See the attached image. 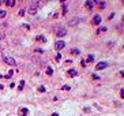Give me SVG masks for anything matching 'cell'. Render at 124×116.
I'll return each mask as SVG.
<instances>
[{"mask_svg": "<svg viewBox=\"0 0 124 116\" xmlns=\"http://www.w3.org/2000/svg\"><path fill=\"white\" fill-rule=\"evenodd\" d=\"M37 6H40V3H38V1H36L33 6H30V8L27 10V12H29V14H31V15H34L37 11H38V7H37Z\"/></svg>", "mask_w": 124, "mask_h": 116, "instance_id": "cell-1", "label": "cell"}, {"mask_svg": "<svg viewBox=\"0 0 124 116\" xmlns=\"http://www.w3.org/2000/svg\"><path fill=\"white\" fill-rule=\"evenodd\" d=\"M106 67H108V63L106 62H100L95 64V71H101V70L106 68Z\"/></svg>", "mask_w": 124, "mask_h": 116, "instance_id": "cell-2", "label": "cell"}, {"mask_svg": "<svg viewBox=\"0 0 124 116\" xmlns=\"http://www.w3.org/2000/svg\"><path fill=\"white\" fill-rule=\"evenodd\" d=\"M101 21H102L101 15H94V17H93V19H91V25L97 26V25H100V23H101Z\"/></svg>", "mask_w": 124, "mask_h": 116, "instance_id": "cell-3", "label": "cell"}, {"mask_svg": "<svg viewBox=\"0 0 124 116\" xmlns=\"http://www.w3.org/2000/svg\"><path fill=\"white\" fill-rule=\"evenodd\" d=\"M64 47H66V42H64L63 40H59L55 44V49H56V51H62Z\"/></svg>", "mask_w": 124, "mask_h": 116, "instance_id": "cell-4", "label": "cell"}, {"mask_svg": "<svg viewBox=\"0 0 124 116\" xmlns=\"http://www.w3.org/2000/svg\"><path fill=\"white\" fill-rule=\"evenodd\" d=\"M80 21H82V19H80L79 17H75V18H72V19H70L68 21V26H77Z\"/></svg>", "mask_w": 124, "mask_h": 116, "instance_id": "cell-5", "label": "cell"}, {"mask_svg": "<svg viewBox=\"0 0 124 116\" xmlns=\"http://www.w3.org/2000/svg\"><path fill=\"white\" fill-rule=\"evenodd\" d=\"M4 62L7 63V64H10V66H16V62H15L12 58H10V56H4Z\"/></svg>", "mask_w": 124, "mask_h": 116, "instance_id": "cell-6", "label": "cell"}, {"mask_svg": "<svg viewBox=\"0 0 124 116\" xmlns=\"http://www.w3.org/2000/svg\"><path fill=\"white\" fill-rule=\"evenodd\" d=\"M67 34V29H63V27H60V29L56 32V36L57 37H64Z\"/></svg>", "mask_w": 124, "mask_h": 116, "instance_id": "cell-7", "label": "cell"}, {"mask_svg": "<svg viewBox=\"0 0 124 116\" xmlns=\"http://www.w3.org/2000/svg\"><path fill=\"white\" fill-rule=\"evenodd\" d=\"M29 115V109L27 108H21L19 109V116H27Z\"/></svg>", "mask_w": 124, "mask_h": 116, "instance_id": "cell-8", "label": "cell"}, {"mask_svg": "<svg viewBox=\"0 0 124 116\" xmlns=\"http://www.w3.org/2000/svg\"><path fill=\"white\" fill-rule=\"evenodd\" d=\"M67 75H68V76H77L78 75V71L75 68H71V70L67 71Z\"/></svg>", "mask_w": 124, "mask_h": 116, "instance_id": "cell-9", "label": "cell"}, {"mask_svg": "<svg viewBox=\"0 0 124 116\" xmlns=\"http://www.w3.org/2000/svg\"><path fill=\"white\" fill-rule=\"evenodd\" d=\"M95 4H98L100 10H105L106 8V1H95Z\"/></svg>", "mask_w": 124, "mask_h": 116, "instance_id": "cell-10", "label": "cell"}, {"mask_svg": "<svg viewBox=\"0 0 124 116\" xmlns=\"http://www.w3.org/2000/svg\"><path fill=\"white\" fill-rule=\"evenodd\" d=\"M94 4H95V1H86V3H85V6H86V8H87V10H93Z\"/></svg>", "mask_w": 124, "mask_h": 116, "instance_id": "cell-11", "label": "cell"}, {"mask_svg": "<svg viewBox=\"0 0 124 116\" xmlns=\"http://www.w3.org/2000/svg\"><path fill=\"white\" fill-rule=\"evenodd\" d=\"M71 53H72L74 56H79L80 51H79V49H77V48H74V49H71Z\"/></svg>", "mask_w": 124, "mask_h": 116, "instance_id": "cell-12", "label": "cell"}, {"mask_svg": "<svg viewBox=\"0 0 124 116\" xmlns=\"http://www.w3.org/2000/svg\"><path fill=\"white\" fill-rule=\"evenodd\" d=\"M94 62V55H89L87 59H86V63H93Z\"/></svg>", "mask_w": 124, "mask_h": 116, "instance_id": "cell-13", "label": "cell"}, {"mask_svg": "<svg viewBox=\"0 0 124 116\" xmlns=\"http://www.w3.org/2000/svg\"><path fill=\"white\" fill-rule=\"evenodd\" d=\"M23 87H25V81H21V82H19V86H18V90L19 91H22L23 90Z\"/></svg>", "mask_w": 124, "mask_h": 116, "instance_id": "cell-14", "label": "cell"}, {"mask_svg": "<svg viewBox=\"0 0 124 116\" xmlns=\"http://www.w3.org/2000/svg\"><path fill=\"white\" fill-rule=\"evenodd\" d=\"M6 4H7L8 7H14V6H15V0H7Z\"/></svg>", "mask_w": 124, "mask_h": 116, "instance_id": "cell-15", "label": "cell"}, {"mask_svg": "<svg viewBox=\"0 0 124 116\" xmlns=\"http://www.w3.org/2000/svg\"><path fill=\"white\" fill-rule=\"evenodd\" d=\"M36 40L37 41H41V42H45V41H46V38H45V36H37Z\"/></svg>", "mask_w": 124, "mask_h": 116, "instance_id": "cell-16", "label": "cell"}, {"mask_svg": "<svg viewBox=\"0 0 124 116\" xmlns=\"http://www.w3.org/2000/svg\"><path fill=\"white\" fill-rule=\"evenodd\" d=\"M46 75H49V76L53 75V70H52V67H48L46 68Z\"/></svg>", "mask_w": 124, "mask_h": 116, "instance_id": "cell-17", "label": "cell"}, {"mask_svg": "<svg viewBox=\"0 0 124 116\" xmlns=\"http://www.w3.org/2000/svg\"><path fill=\"white\" fill-rule=\"evenodd\" d=\"M67 11H68L67 4H63V15H66V14H67Z\"/></svg>", "mask_w": 124, "mask_h": 116, "instance_id": "cell-18", "label": "cell"}, {"mask_svg": "<svg viewBox=\"0 0 124 116\" xmlns=\"http://www.w3.org/2000/svg\"><path fill=\"white\" fill-rule=\"evenodd\" d=\"M12 74H14V71H12V70H10V71H8V74H7L6 76H4V78H11Z\"/></svg>", "mask_w": 124, "mask_h": 116, "instance_id": "cell-19", "label": "cell"}, {"mask_svg": "<svg viewBox=\"0 0 124 116\" xmlns=\"http://www.w3.org/2000/svg\"><path fill=\"white\" fill-rule=\"evenodd\" d=\"M70 89H71V86H70V85H64V86L62 87V90H70Z\"/></svg>", "mask_w": 124, "mask_h": 116, "instance_id": "cell-20", "label": "cell"}, {"mask_svg": "<svg viewBox=\"0 0 124 116\" xmlns=\"http://www.w3.org/2000/svg\"><path fill=\"white\" fill-rule=\"evenodd\" d=\"M106 30H108V27L102 26V27H100V29H98V33H101V32H106Z\"/></svg>", "mask_w": 124, "mask_h": 116, "instance_id": "cell-21", "label": "cell"}, {"mask_svg": "<svg viewBox=\"0 0 124 116\" xmlns=\"http://www.w3.org/2000/svg\"><path fill=\"white\" fill-rule=\"evenodd\" d=\"M45 90H46V89H45V86H40V87H38V91H41V93H44Z\"/></svg>", "mask_w": 124, "mask_h": 116, "instance_id": "cell-22", "label": "cell"}, {"mask_svg": "<svg viewBox=\"0 0 124 116\" xmlns=\"http://www.w3.org/2000/svg\"><path fill=\"white\" fill-rule=\"evenodd\" d=\"M6 17V11H0V18H4Z\"/></svg>", "mask_w": 124, "mask_h": 116, "instance_id": "cell-23", "label": "cell"}, {"mask_svg": "<svg viewBox=\"0 0 124 116\" xmlns=\"http://www.w3.org/2000/svg\"><path fill=\"white\" fill-rule=\"evenodd\" d=\"M120 97L124 100V89H121V90H120Z\"/></svg>", "mask_w": 124, "mask_h": 116, "instance_id": "cell-24", "label": "cell"}, {"mask_svg": "<svg viewBox=\"0 0 124 116\" xmlns=\"http://www.w3.org/2000/svg\"><path fill=\"white\" fill-rule=\"evenodd\" d=\"M91 78H93V79H100V76L95 75V74H93V75H91Z\"/></svg>", "mask_w": 124, "mask_h": 116, "instance_id": "cell-25", "label": "cell"}, {"mask_svg": "<svg viewBox=\"0 0 124 116\" xmlns=\"http://www.w3.org/2000/svg\"><path fill=\"white\" fill-rule=\"evenodd\" d=\"M60 59H62V55H60V53H57V55H56V60H57V62H59Z\"/></svg>", "mask_w": 124, "mask_h": 116, "instance_id": "cell-26", "label": "cell"}, {"mask_svg": "<svg viewBox=\"0 0 124 116\" xmlns=\"http://www.w3.org/2000/svg\"><path fill=\"white\" fill-rule=\"evenodd\" d=\"M36 52H38V53H42V52H44V49H41V48H38V49H36Z\"/></svg>", "mask_w": 124, "mask_h": 116, "instance_id": "cell-27", "label": "cell"}, {"mask_svg": "<svg viewBox=\"0 0 124 116\" xmlns=\"http://www.w3.org/2000/svg\"><path fill=\"white\" fill-rule=\"evenodd\" d=\"M22 27H23V29H27V30L30 29V26H29V25H22Z\"/></svg>", "mask_w": 124, "mask_h": 116, "instance_id": "cell-28", "label": "cell"}, {"mask_svg": "<svg viewBox=\"0 0 124 116\" xmlns=\"http://www.w3.org/2000/svg\"><path fill=\"white\" fill-rule=\"evenodd\" d=\"M80 66H82V67H85V66H86V60H82V62H80Z\"/></svg>", "mask_w": 124, "mask_h": 116, "instance_id": "cell-29", "label": "cell"}, {"mask_svg": "<svg viewBox=\"0 0 124 116\" xmlns=\"http://www.w3.org/2000/svg\"><path fill=\"white\" fill-rule=\"evenodd\" d=\"M23 14H25V10H21V11H19V15H21V17H22Z\"/></svg>", "mask_w": 124, "mask_h": 116, "instance_id": "cell-30", "label": "cell"}, {"mask_svg": "<svg viewBox=\"0 0 124 116\" xmlns=\"http://www.w3.org/2000/svg\"><path fill=\"white\" fill-rule=\"evenodd\" d=\"M113 17H115V12H112V14H110V15H109V18H108V19H112V18H113Z\"/></svg>", "mask_w": 124, "mask_h": 116, "instance_id": "cell-31", "label": "cell"}, {"mask_svg": "<svg viewBox=\"0 0 124 116\" xmlns=\"http://www.w3.org/2000/svg\"><path fill=\"white\" fill-rule=\"evenodd\" d=\"M120 76H121V78H124V71H120Z\"/></svg>", "mask_w": 124, "mask_h": 116, "instance_id": "cell-32", "label": "cell"}, {"mask_svg": "<svg viewBox=\"0 0 124 116\" xmlns=\"http://www.w3.org/2000/svg\"><path fill=\"white\" fill-rule=\"evenodd\" d=\"M52 116H60V115H59L57 112H55V113H52Z\"/></svg>", "mask_w": 124, "mask_h": 116, "instance_id": "cell-33", "label": "cell"}, {"mask_svg": "<svg viewBox=\"0 0 124 116\" xmlns=\"http://www.w3.org/2000/svg\"><path fill=\"white\" fill-rule=\"evenodd\" d=\"M121 23H123V25H124V15H123V17H121Z\"/></svg>", "mask_w": 124, "mask_h": 116, "instance_id": "cell-34", "label": "cell"}, {"mask_svg": "<svg viewBox=\"0 0 124 116\" xmlns=\"http://www.w3.org/2000/svg\"><path fill=\"white\" fill-rule=\"evenodd\" d=\"M1 89H3V85H0V90H1Z\"/></svg>", "mask_w": 124, "mask_h": 116, "instance_id": "cell-35", "label": "cell"}, {"mask_svg": "<svg viewBox=\"0 0 124 116\" xmlns=\"http://www.w3.org/2000/svg\"><path fill=\"white\" fill-rule=\"evenodd\" d=\"M123 4H124V1H123Z\"/></svg>", "mask_w": 124, "mask_h": 116, "instance_id": "cell-36", "label": "cell"}]
</instances>
